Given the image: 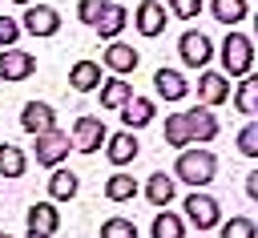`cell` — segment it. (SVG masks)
<instances>
[{
    "label": "cell",
    "instance_id": "cell-1",
    "mask_svg": "<svg viewBox=\"0 0 258 238\" xmlns=\"http://www.w3.org/2000/svg\"><path fill=\"white\" fill-rule=\"evenodd\" d=\"M214 177H218V157H214L210 149H181V153H177V161H173V182H185V186L202 190V186H210Z\"/></svg>",
    "mask_w": 258,
    "mask_h": 238
},
{
    "label": "cell",
    "instance_id": "cell-2",
    "mask_svg": "<svg viewBox=\"0 0 258 238\" xmlns=\"http://www.w3.org/2000/svg\"><path fill=\"white\" fill-rule=\"evenodd\" d=\"M250 65H254V40L246 32L230 28L226 40H222V69H226V77H246Z\"/></svg>",
    "mask_w": 258,
    "mask_h": 238
},
{
    "label": "cell",
    "instance_id": "cell-3",
    "mask_svg": "<svg viewBox=\"0 0 258 238\" xmlns=\"http://www.w3.org/2000/svg\"><path fill=\"white\" fill-rule=\"evenodd\" d=\"M181 210H185V218H189L198 230H218V226H222V206H218V198L206 194V190H194V194L181 202Z\"/></svg>",
    "mask_w": 258,
    "mask_h": 238
},
{
    "label": "cell",
    "instance_id": "cell-4",
    "mask_svg": "<svg viewBox=\"0 0 258 238\" xmlns=\"http://www.w3.org/2000/svg\"><path fill=\"white\" fill-rule=\"evenodd\" d=\"M20 28L28 32V36H40V40H48V36H56L60 32V12L52 8V4H28L24 8V16H20Z\"/></svg>",
    "mask_w": 258,
    "mask_h": 238
},
{
    "label": "cell",
    "instance_id": "cell-5",
    "mask_svg": "<svg viewBox=\"0 0 258 238\" xmlns=\"http://www.w3.org/2000/svg\"><path fill=\"white\" fill-rule=\"evenodd\" d=\"M109 141V129H105V121L101 117H77L73 121V149H81V153H97L101 145Z\"/></svg>",
    "mask_w": 258,
    "mask_h": 238
},
{
    "label": "cell",
    "instance_id": "cell-6",
    "mask_svg": "<svg viewBox=\"0 0 258 238\" xmlns=\"http://www.w3.org/2000/svg\"><path fill=\"white\" fill-rule=\"evenodd\" d=\"M177 52H181V61H185L189 69H206L210 56H214V44H210V36H206L202 28H189V32H181Z\"/></svg>",
    "mask_w": 258,
    "mask_h": 238
},
{
    "label": "cell",
    "instance_id": "cell-7",
    "mask_svg": "<svg viewBox=\"0 0 258 238\" xmlns=\"http://www.w3.org/2000/svg\"><path fill=\"white\" fill-rule=\"evenodd\" d=\"M69 149H73V137H69V133H60V129L40 133V137H36V165L56 169V165L69 157Z\"/></svg>",
    "mask_w": 258,
    "mask_h": 238
},
{
    "label": "cell",
    "instance_id": "cell-8",
    "mask_svg": "<svg viewBox=\"0 0 258 238\" xmlns=\"http://www.w3.org/2000/svg\"><path fill=\"white\" fill-rule=\"evenodd\" d=\"M20 129L32 133V137L52 133V129H56V113H52V105H44V101H28V105L20 109Z\"/></svg>",
    "mask_w": 258,
    "mask_h": 238
},
{
    "label": "cell",
    "instance_id": "cell-9",
    "mask_svg": "<svg viewBox=\"0 0 258 238\" xmlns=\"http://www.w3.org/2000/svg\"><path fill=\"white\" fill-rule=\"evenodd\" d=\"M36 73V56L24 48H0V77L4 81H28Z\"/></svg>",
    "mask_w": 258,
    "mask_h": 238
},
{
    "label": "cell",
    "instance_id": "cell-10",
    "mask_svg": "<svg viewBox=\"0 0 258 238\" xmlns=\"http://www.w3.org/2000/svg\"><path fill=\"white\" fill-rule=\"evenodd\" d=\"M165 20H169V16H165V4H157V0H141V4H137V12H133L137 32H141V36H149V40L165 32Z\"/></svg>",
    "mask_w": 258,
    "mask_h": 238
},
{
    "label": "cell",
    "instance_id": "cell-11",
    "mask_svg": "<svg viewBox=\"0 0 258 238\" xmlns=\"http://www.w3.org/2000/svg\"><path fill=\"white\" fill-rule=\"evenodd\" d=\"M101 61H105V69H109L113 77H129V73L137 69V61H141V56H137V48H133V44H125V40H109V48H105V56H101Z\"/></svg>",
    "mask_w": 258,
    "mask_h": 238
},
{
    "label": "cell",
    "instance_id": "cell-12",
    "mask_svg": "<svg viewBox=\"0 0 258 238\" xmlns=\"http://www.w3.org/2000/svg\"><path fill=\"white\" fill-rule=\"evenodd\" d=\"M141 153V145H137V137H133V129H121V133H109V141H105V157L121 169V165H129L133 157Z\"/></svg>",
    "mask_w": 258,
    "mask_h": 238
},
{
    "label": "cell",
    "instance_id": "cell-13",
    "mask_svg": "<svg viewBox=\"0 0 258 238\" xmlns=\"http://www.w3.org/2000/svg\"><path fill=\"white\" fill-rule=\"evenodd\" d=\"M153 89H157L161 101H181V97L189 93V81H185L177 69H157V73H153Z\"/></svg>",
    "mask_w": 258,
    "mask_h": 238
},
{
    "label": "cell",
    "instance_id": "cell-14",
    "mask_svg": "<svg viewBox=\"0 0 258 238\" xmlns=\"http://www.w3.org/2000/svg\"><path fill=\"white\" fill-rule=\"evenodd\" d=\"M198 97H202L206 109L230 101V81H226V73H202V81H198Z\"/></svg>",
    "mask_w": 258,
    "mask_h": 238
},
{
    "label": "cell",
    "instance_id": "cell-15",
    "mask_svg": "<svg viewBox=\"0 0 258 238\" xmlns=\"http://www.w3.org/2000/svg\"><path fill=\"white\" fill-rule=\"evenodd\" d=\"M24 222H28V230H36V234H56V226H60V214H56V206L52 202H32L28 206V214H24Z\"/></svg>",
    "mask_w": 258,
    "mask_h": 238
},
{
    "label": "cell",
    "instance_id": "cell-16",
    "mask_svg": "<svg viewBox=\"0 0 258 238\" xmlns=\"http://www.w3.org/2000/svg\"><path fill=\"white\" fill-rule=\"evenodd\" d=\"M185 113H189V137H194L198 145H206V141H214V137H218V129H222V125H218V117H214L206 105L185 109Z\"/></svg>",
    "mask_w": 258,
    "mask_h": 238
},
{
    "label": "cell",
    "instance_id": "cell-17",
    "mask_svg": "<svg viewBox=\"0 0 258 238\" xmlns=\"http://www.w3.org/2000/svg\"><path fill=\"white\" fill-rule=\"evenodd\" d=\"M153 113H157V105L149 97H129V105L121 109V121H125V129H145L153 121Z\"/></svg>",
    "mask_w": 258,
    "mask_h": 238
},
{
    "label": "cell",
    "instance_id": "cell-18",
    "mask_svg": "<svg viewBox=\"0 0 258 238\" xmlns=\"http://www.w3.org/2000/svg\"><path fill=\"white\" fill-rule=\"evenodd\" d=\"M125 24H129V12H125L121 4H109L93 28H97V36H105V40H117V36L125 32Z\"/></svg>",
    "mask_w": 258,
    "mask_h": 238
},
{
    "label": "cell",
    "instance_id": "cell-19",
    "mask_svg": "<svg viewBox=\"0 0 258 238\" xmlns=\"http://www.w3.org/2000/svg\"><path fill=\"white\" fill-rule=\"evenodd\" d=\"M69 85H73L77 93H93V89L101 85V65H97V61H77V65L69 69Z\"/></svg>",
    "mask_w": 258,
    "mask_h": 238
},
{
    "label": "cell",
    "instance_id": "cell-20",
    "mask_svg": "<svg viewBox=\"0 0 258 238\" xmlns=\"http://www.w3.org/2000/svg\"><path fill=\"white\" fill-rule=\"evenodd\" d=\"M129 97H133V85L121 81V77H113V81L101 85V105H105L109 113H121V109L129 105Z\"/></svg>",
    "mask_w": 258,
    "mask_h": 238
},
{
    "label": "cell",
    "instance_id": "cell-21",
    "mask_svg": "<svg viewBox=\"0 0 258 238\" xmlns=\"http://www.w3.org/2000/svg\"><path fill=\"white\" fill-rule=\"evenodd\" d=\"M77 190H81V177L73 173V169H52V177H48V198L52 202H69V198H77Z\"/></svg>",
    "mask_w": 258,
    "mask_h": 238
},
{
    "label": "cell",
    "instance_id": "cell-22",
    "mask_svg": "<svg viewBox=\"0 0 258 238\" xmlns=\"http://www.w3.org/2000/svg\"><path fill=\"white\" fill-rule=\"evenodd\" d=\"M145 198H149V206L165 210V206L173 202V177H169V173H149V182H145Z\"/></svg>",
    "mask_w": 258,
    "mask_h": 238
},
{
    "label": "cell",
    "instance_id": "cell-23",
    "mask_svg": "<svg viewBox=\"0 0 258 238\" xmlns=\"http://www.w3.org/2000/svg\"><path fill=\"white\" fill-rule=\"evenodd\" d=\"M149 234H153V238H185V222H181V214H173V210H157Z\"/></svg>",
    "mask_w": 258,
    "mask_h": 238
},
{
    "label": "cell",
    "instance_id": "cell-24",
    "mask_svg": "<svg viewBox=\"0 0 258 238\" xmlns=\"http://www.w3.org/2000/svg\"><path fill=\"white\" fill-rule=\"evenodd\" d=\"M210 16H214V20H222L226 28H234L238 20H246V16H250V8H246V0H210Z\"/></svg>",
    "mask_w": 258,
    "mask_h": 238
},
{
    "label": "cell",
    "instance_id": "cell-25",
    "mask_svg": "<svg viewBox=\"0 0 258 238\" xmlns=\"http://www.w3.org/2000/svg\"><path fill=\"white\" fill-rule=\"evenodd\" d=\"M165 141H169L173 149L194 145V137H189V113H169V117H165Z\"/></svg>",
    "mask_w": 258,
    "mask_h": 238
},
{
    "label": "cell",
    "instance_id": "cell-26",
    "mask_svg": "<svg viewBox=\"0 0 258 238\" xmlns=\"http://www.w3.org/2000/svg\"><path fill=\"white\" fill-rule=\"evenodd\" d=\"M28 169V157H24V149L20 145H0V177H20Z\"/></svg>",
    "mask_w": 258,
    "mask_h": 238
},
{
    "label": "cell",
    "instance_id": "cell-27",
    "mask_svg": "<svg viewBox=\"0 0 258 238\" xmlns=\"http://www.w3.org/2000/svg\"><path fill=\"white\" fill-rule=\"evenodd\" d=\"M234 105H238V113H258V77H242L238 81V89H234Z\"/></svg>",
    "mask_w": 258,
    "mask_h": 238
},
{
    "label": "cell",
    "instance_id": "cell-28",
    "mask_svg": "<svg viewBox=\"0 0 258 238\" xmlns=\"http://www.w3.org/2000/svg\"><path fill=\"white\" fill-rule=\"evenodd\" d=\"M105 198H109V202H129V198H137V182L117 169V173L105 182Z\"/></svg>",
    "mask_w": 258,
    "mask_h": 238
},
{
    "label": "cell",
    "instance_id": "cell-29",
    "mask_svg": "<svg viewBox=\"0 0 258 238\" xmlns=\"http://www.w3.org/2000/svg\"><path fill=\"white\" fill-rule=\"evenodd\" d=\"M222 230V238H258V226H254V218H230V222H222L218 226Z\"/></svg>",
    "mask_w": 258,
    "mask_h": 238
},
{
    "label": "cell",
    "instance_id": "cell-30",
    "mask_svg": "<svg viewBox=\"0 0 258 238\" xmlns=\"http://www.w3.org/2000/svg\"><path fill=\"white\" fill-rule=\"evenodd\" d=\"M101 238H137V226H133L129 218L113 214V218H105V222H101Z\"/></svg>",
    "mask_w": 258,
    "mask_h": 238
},
{
    "label": "cell",
    "instance_id": "cell-31",
    "mask_svg": "<svg viewBox=\"0 0 258 238\" xmlns=\"http://www.w3.org/2000/svg\"><path fill=\"white\" fill-rule=\"evenodd\" d=\"M105 8H109V0H77V20L81 24H97Z\"/></svg>",
    "mask_w": 258,
    "mask_h": 238
},
{
    "label": "cell",
    "instance_id": "cell-32",
    "mask_svg": "<svg viewBox=\"0 0 258 238\" xmlns=\"http://www.w3.org/2000/svg\"><path fill=\"white\" fill-rule=\"evenodd\" d=\"M238 153H242V157H258V121H250V125L238 133Z\"/></svg>",
    "mask_w": 258,
    "mask_h": 238
},
{
    "label": "cell",
    "instance_id": "cell-33",
    "mask_svg": "<svg viewBox=\"0 0 258 238\" xmlns=\"http://www.w3.org/2000/svg\"><path fill=\"white\" fill-rule=\"evenodd\" d=\"M16 40H20V20L0 16V48H16Z\"/></svg>",
    "mask_w": 258,
    "mask_h": 238
},
{
    "label": "cell",
    "instance_id": "cell-34",
    "mask_svg": "<svg viewBox=\"0 0 258 238\" xmlns=\"http://www.w3.org/2000/svg\"><path fill=\"white\" fill-rule=\"evenodd\" d=\"M202 4H206V0H169V12H173L177 20H194V16L202 12Z\"/></svg>",
    "mask_w": 258,
    "mask_h": 238
},
{
    "label": "cell",
    "instance_id": "cell-35",
    "mask_svg": "<svg viewBox=\"0 0 258 238\" xmlns=\"http://www.w3.org/2000/svg\"><path fill=\"white\" fill-rule=\"evenodd\" d=\"M246 194L258 202V169H250V173H246Z\"/></svg>",
    "mask_w": 258,
    "mask_h": 238
},
{
    "label": "cell",
    "instance_id": "cell-36",
    "mask_svg": "<svg viewBox=\"0 0 258 238\" xmlns=\"http://www.w3.org/2000/svg\"><path fill=\"white\" fill-rule=\"evenodd\" d=\"M28 238H48V234H36V230H28Z\"/></svg>",
    "mask_w": 258,
    "mask_h": 238
},
{
    "label": "cell",
    "instance_id": "cell-37",
    "mask_svg": "<svg viewBox=\"0 0 258 238\" xmlns=\"http://www.w3.org/2000/svg\"><path fill=\"white\" fill-rule=\"evenodd\" d=\"M250 40H258V16H254V36H250Z\"/></svg>",
    "mask_w": 258,
    "mask_h": 238
},
{
    "label": "cell",
    "instance_id": "cell-38",
    "mask_svg": "<svg viewBox=\"0 0 258 238\" xmlns=\"http://www.w3.org/2000/svg\"><path fill=\"white\" fill-rule=\"evenodd\" d=\"M16 4H24V8H28V4H36V0H16Z\"/></svg>",
    "mask_w": 258,
    "mask_h": 238
},
{
    "label": "cell",
    "instance_id": "cell-39",
    "mask_svg": "<svg viewBox=\"0 0 258 238\" xmlns=\"http://www.w3.org/2000/svg\"><path fill=\"white\" fill-rule=\"evenodd\" d=\"M0 238H12V234H0Z\"/></svg>",
    "mask_w": 258,
    "mask_h": 238
}]
</instances>
